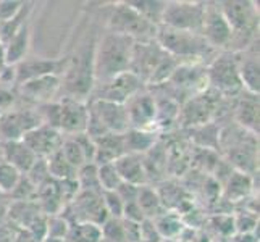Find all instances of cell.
Instances as JSON below:
<instances>
[{
	"label": "cell",
	"instance_id": "cell-34",
	"mask_svg": "<svg viewBox=\"0 0 260 242\" xmlns=\"http://www.w3.org/2000/svg\"><path fill=\"white\" fill-rule=\"evenodd\" d=\"M73 242H99L101 237V226L91 223H78L76 228L71 231Z\"/></svg>",
	"mask_w": 260,
	"mask_h": 242
},
{
	"label": "cell",
	"instance_id": "cell-23",
	"mask_svg": "<svg viewBox=\"0 0 260 242\" xmlns=\"http://www.w3.org/2000/svg\"><path fill=\"white\" fill-rule=\"evenodd\" d=\"M29 44H31V28H29V23L26 21L20 28V31L5 44L4 65L15 66L20 63V61H23L26 55H28Z\"/></svg>",
	"mask_w": 260,
	"mask_h": 242
},
{
	"label": "cell",
	"instance_id": "cell-13",
	"mask_svg": "<svg viewBox=\"0 0 260 242\" xmlns=\"http://www.w3.org/2000/svg\"><path fill=\"white\" fill-rule=\"evenodd\" d=\"M29 150L38 158H49L61 147L65 141V136L58 129L50 128L47 124L34 128L32 131L26 132L21 139Z\"/></svg>",
	"mask_w": 260,
	"mask_h": 242
},
{
	"label": "cell",
	"instance_id": "cell-26",
	"mask_svg": "<svg viewBox=\"0 0 260 242\" xmlns=\"http://www.w3.org/2000/svg\"><path fill=\"white\" fill-rule=\"evenodd\" d=\"M136 202H138V205L141 207L142 213H144V217L147 220H154V218L160 217V215L167 212L160 194L152 189V187H147V186L139 187Z\"/></svg>",
	"mask_w": 260,
	"mask_h": 242
},
{
	"label": "cell",
	"instance_id": "cell-39",
	"mask_svg": "<svg viewBox=\"0 0 260 242\" xmlns=\"http://www.w3.org/2000/svg\"><path fill=\"white\" fill-rule=\"evenodd\" d=\"M4 161V154H2V144H0V163Z\"/></svg>",
	"mask_w": 260,
	"mask_h": 242
},
{
	"label": "cell",
	"instance_id": "cell-40",
	"mask_svg": "<svg viewBox=\"0 0 260 242\" xmlns=\"http://www.w3.org/2000/svg\"><path fill=\"white\" fill-rule=\"evenodd\" d=\"M0 195H2V194H0Z\"/></svg>",
	"mask_w": 260,
	"mask_h": 242
},
{
	"label": "cell",
	"instance_id": "cell-2",
	"mask_svg": "<svg viewBox=\"0 0 260 242\" xmlns=\"http://www.w3.org/2000/svg\"><path fill=\"white\" fill-rule=\"evenodd\" d=\"M155 41L168 55L176 58L179 63H201L205 58L212 55L215 57V50L199 32L178 31L158 26Z\"/></svg>",
	"mask_w": 260,
	"mask_h": 242
},
{
	"label": "cell",
	"instance_id": "cell-3",
	"mask_svg": "<svg viewBox=\"0 0 260 242\" xmlns=\"http://www.w3.org/2000/svg\"><path fill=\"white\" fill-rule=\"evenodd\" d=\"M220 10L226 18L233 31L231 46L239 44V50H244L255 44L258 31V8L255 2H220ZM230 46V47H231Z\"/></svg>",
	"mask_w": 260,
	"mask_h": 242
},
{
	"label": "cell",
	"instance_id": "cell-6",
	"mask_svg": "<svg viewBox=\"0 0 260 242\" xmlns=\"http://www.w3.org/2000/svg\"><path fill=\"white\" fill-rule=\"evenodd\" d=\"M205 2H167L162 24L170 29L199 32L202 28Z\"/></svg>",
	"mask_w": 260,
	"mask_h": 242
},
{
	"label": "cell",
	"instance_id": "cell-30",
	"mask_svg": "<svg viewBox=\"0 0 260 242\" xmlns=\"http://www.w3.org/2000/svg\"><path fill=\"white\" fill-rule=\"evenodd\" d=\"M76 183L79 186V191L102 192L101 184H99V178H97V165L95 163H86L83 168H79L76 173Z\"/></svg>",
	"mask_w": 260,
	"mask_h": 242
},
{
	"label": "cell",
	"instance_id": "cell-32",
	"mask_svg": "<svg viewBox=\"0 0 260 242\" xmlns=\"http://www.w3.org/2000/svg\"><path fill=\"white\" fill-rule=\"evenodd\" d=\"M97 178L102 191H116L123 183L113 163L97 165Z\"/></svg>",
	"mask_w": 260,
	"mask_h": 242
},
{
	"label": "cell",
	"instance_id": "cell-12",
	"mask_svg": "<svg viewBox=\"0 0 260 242\" xmlns=\"http://www.w3.org/2000/svg\"><path fill=\"white\" fill-rule=\"evenodd\" d=\"M124 107H126L129 128L149 131L150 126H155V97L147 91H139L129 97L124 102Z\"/></svg>",
	"mask_w": 260,
	"mask_h": 242
},
{
	"label": "cell",
	"instance_id": "cell-27",
	"mask_svg": "<svg viewBox=\"0 0 260 242\" xmlns=\"http://www.w3.org/2000/svg\"><path fill=\"white\" fill-rule=\"evenodd\" d=\"M155 231L160 239H176L183 231V221L178 215L173 213H162L160 217L152 220Z\"/></svg>",
	"mask_w": 260,
	"mask_h": 242
},
{
	"label": "cell",
	"instance_id": "cell-37",
	"mask_svg": "<svg viewBox=\"0 0 260 242\" xmlns=\"http://www.w3.org/2000/svg\"><path fill=\"white\" fill-rule=\"evenodd\" d=\"M15 107V92L13 89L0 86V115L7 113Z\"/></svg>",
	"mask_w": 260,
	"mask_h": 242
},
{
	"label": "cell",
	"instance_id": "cell-36",
	"mask_svg": "<svg viewBox=\"0 0 260 242\" xmlns=\"http://www.w3.org/2000/svg\"><path fill=\"white\" fill-rule=\"evenodd\" d=\"M123 220L136 223V225H141V223L144 221V220H147V218L144 217V213H142V210L138 205V202H129V203H124Z\"/></svg>",
	"mask_w": 260,
	"mask_h": 242
},
{
	"label": "cell",
	"instance_id": "cell-8",
	"mask_svg": "<svg viewBox=\"0 0 260 242\" xmlns=\"http://www.w3.org/2000/svg\"><path fill=\"white\" fill-rule=\"evenodd\" d=\"M201 36L215 52L230 49L233 31L226 18L223 16L218 4H205Z\"/></svg>",
	"mask_w": 260,
	"mask_h": 242
},
{
	"label": "cell",
	"instance_id": "cell-17",
	"mask_svg": "<svg viewBox=\"0 0 260 242\" xmlns=\"http://www.w3.org/2000/svg\"><path fill=\"white\" fill-rule=\"evenodd\" d=\"M238 61V71L243 89L249 94L258 95L260 91V66H258V47L255 44L247 49L235 52Z\"/></svg>",
	"mask_w": 260,
	"mask_h": 242
},
{
	"label": "cell",
	"instance_id": "cell-5",
	"mask_svg": "<svg viewBox=\"0 0 260 242\" xmlns=\"http://www.w3.org/2000/svg\"><path fill=\"white\" fill-rule=\"evenodd\" d=\"M207 84L220 97H238L244 91L235 52H221L212 58L207 66Z\"/></svg>",
	"mask_w": 260,
	"mask_h": 242
},
{
	"label": "cell",
	"instance_id": "cell-24",
	"mask_svg": "<svg viewBox=\"0 0 260 242\" xmlns=\"http://www.w3.org/2000/svg\"><path fill=\"white\" fill-rule=\"evenodd\" d=\"M254 175H246V173H241V171H231L228 179H226L225 189H223L225 199L230 202L244 200L246 197L250 194V191L255 189L254 187Z\"/></svg>",
	"mask_w": 260,
	"mask_h": 242
},
{
	"label": "cell",
	"instance_id": "cell-29",
	"mask_svg": "<svg viewBox=\"0 0 260 242\" xmlns=\"http://www.w3.org/2000/svg\"><path fill=\"white\" fill-rule=\"evenodd\" d=\"M47 160V169H49V176L52 179H57V181H63V179H75L76 178V169L71 166L65 157L61 155L60 149L55 152L53 155H50Z\"/></svg>",
	"mask_w": 260,
	"mask_h": 242
},
{
	"label": "cell",
	"instance_id": "cell-11",
	"mask_svg": "<svg viewBox=\"0 0 260 242\" xmlns=\"http://www.w3.org/2000/svg\"><path fill=\"white\" fill-rule=\"evenodd\" d=\"M60 113H58V131L65 137L76 136V134L86 132L89 107L83 100L63 97L58 100Z\"/></svg>",
	"mask_w": 260,
	"mask_h": 242
},
{
	"label": "cell",
	"instance_id": "cell-9",
	"mask_svg": "<svg viewBox=\"0 0 260 242\" xmlns=\"http://www.w3.org/2000/svg\"><path fill=\"white\" fill-rule=\"evenodd\" d=\"M15 89L24 102L41 107L53 102V97L61 91V76L60 75L41 76L31 81H26V83L16 86Z\"/></svg>",
	"mask_w": 260,
	"mask_h": 242
},
{
	"label": "cell",
	"instance_id": "cell-7",
	"mask_svg": "<svg viewBox=\"0 0 260 242\" xmlns=\"http://www.w3.org/2000/svg\"><path fill=\"white\" fill-rule=\"evenodd\" d=\"M42 124L38 107H21V109L8 110L0 115V142L4 141H21L26 132L32 131Z\"/></svg>",
	"mask_w": 260,
	"mask_h": 242
},
{
	"label": "cell",
	"instance_id": "cell-10",
	"mask_svg": "<svg viewBox=\"0 0 260 242\" xmlns=\"http://www.w3.org/2000/svg\"><path fill=\"white\" fill-rule=\"evenodd\" d=\"M89 112L95 116L97 121L109 134H124L129 129V120L124 103L94 98L89 103Z\"/></svg>",
	"mask_w": 260,
	"mask_h": 242
},
{
	"label": "cell",
	"instance_id": "cell-25",
	"mask_svg": "<svg viewBox=\"0 0 260 242\" xmlns=\"http://www.w3.org/2000/svg\"><path fill=\"white\" fill-rule=\"evenodd\" d=\"M123 141H124V150H126V154H136V155L146 154L147 150L154 149L155 144V137L150 131L134 129V128H129L123 134Z\"/></svg>",
	"mask_w": 260,
	"mask_h": 242
},
{
	"label": "cell",
	"instance_id": "cell-33",
	"mask_svg": "<svg viewBox=\"0 0 260 242\" xmlns=\"http://www.w3.org/2000/svg\"><path fill=\"white\" fill-rule=\"evenodd\" d=\"M21 176L23 175L16 168L8 165L7 161H2L0 163V194L10 195L15 191L18 183H20Z\"/></svg>",
	"mask_w": 260,
	"mask_h": 242
},
{
	"label": "cell",
	"instance_id": "cell-1",
	"mask_svg": "<svg viewBox=\"0 0 260 242\" xmlns=\"http://www.w3.org/2000/svg\"><path fill=\"white\" fill-rule=\"evenodd\" d=\"M134 42L128 36L105 31L92 53L94 83L104 84L131 70Z\"/></svg>",
	"mask_w": 260,
	"mask_h": 242
},
{
	"label": "cell",
	"instance_id": "cell-15",
	"mask_svg": "<svg viewBox=\"0 0 260 242\" xmlns=\"http://www.w3.org/2000/svg\"><path fill=\"white\" fill-rule=\"evenodd\" d=\"M71 207L75 209L78 223H91L101 226L109 218L102 202V192H84L79 191L71 200Z\"/></svg>",
	"mask_w": 260,
	"mask_h": 242
},
{
	"label": "cell",
	"instance_id": "cell-14",
	"mask_svg": "<svg viewBox=\"0 0 260 242\" xmlns=\"http://www.w3.org/2000/svg\"><path fill=\"white\" fill-rule=\"evenodd\" d=\"M97 87L101 89V92L95 97L99 100L124 103L129 97L142 91V81L133 71H126V73L110 79L109 83L97 84Z\"/></svg>",
	"mask_w": 260,
	"mask_h": 242
},
{
	"label": "cell",
	"instance_id": "cell-22",
	"mask_svg": "<svg viewBox=\"0 0 260 242\" xmlns=\"http://www.w3.org/2000/svg\"><path fill=\"white\" fill-rule=\"evenodd\" d=\"M94 146H95V152H94L95 165L113 163L115 160H118L121 155L126 154L123 134H105L101 139L94 141Z\"/></svg>",
	"mask_w": 260,
	"mask_h": 242
},
{
	"label": "cell",
	"instance_id": "cell-20",
	"mask_svg": "<svg viewBox=\"0 0 260 242\" xmlns=\"http://www.w3.org/2000/svg\"><path fill=\"white\" fill-rule=\"evenodd\" d=\"M238 97L235 109L236 123L252 136H258V95L243 91Z\"/></svg>",
	"mask_w": 260,
	"mask_h": 242
},
{
	"label": "cell",
	"instance_id": "cell-31",
	"mask_svg": "<svg viewBox=\"0 0 260 242\" xmlns=\"http://www.w3.org/2000/svg\"><path fill=\"white\" fill-rule=\"evenodd\" d=\"M101 237L105 242H126L123 218H107L101 225Z\"/></svg>",
	"mask_w": 260,
	"mask_h": 242
},
{
	"label": "cell",
	"instance_id": "cell-35",
	"mask_svg": "<svg viewBox=\"0 0 260 242\" xmlns=\"http://www.w3.org/2000/svg\"><path fill=\"white\" fill-rule=\"evenodd\" d=\"M102 202L109 218H123L124 202L115 191H102Z\"/></svg>",
	"mask_w": 260,
	"mask_h": 242
},
{
	"label": "cell",
	"instance_id": "cell-16",
	"mask_svg": "<svg viewBox=\"0 0 260 242\" xmlns=\"http://www.w3.org/2000/svg\"><path fill=\"white\" fill-rule=\"evenodd\" d=\"M67 66V60H53V58H28L15 65L16 86H20L26 81H31L47 75H63Z\"/></svg>",
	"mask_w": 260,
	"mask_h": 242
},
{
	"label": "cell",
	"instance_id": "cell-4",
	"mask_svg": "<svg viewBox=\"0 0 260 242\" xmlns=\"http://www.w3.org/2000/svg\"><path fill=\"white\" fill-rule=\"evenodd\" d=\"M158 26L142 18L126 4H115L107 18V31L128 36L134 42H150L157 38Z\"/></svg>",
	"mask_w": 260,
	"mask_h": 242
},
{
	"label": "cell",
	"instance_id": "cell-21",
	"mask_svg": "<svg viewBox=\"0 0 260 242\" xmlns=\"http://www.w3.org/2000/svg\"><path fill=\"white\" fill-rule=\"evenodd\" d=\"M0 144H2L4 161L16 168L21 175L28 173L34 161L38 160V157L32 154L23 141H4Z\"/></svg>",
	"mask_w": 260,
	"mask_h": 242
},
{
	"label": "cell",
	"instance_id": "cell-18",
	"mask_svg": "<svg viewBox=\"0 0 260 242\" xmlns=\"http://www.w3.org/2000/svg\"><path fill=\"white\" fill-rule=\"evenodd\" d=\"M215 112V103L212 98L202 91L197 95H191L183 105V109H179V118L187 126H202L207 124L212 120V115Z\"/></svg>",
	"mask_w": 260,
	"mask_h": 242
},
{
	"label": "cell",
	"instance_id": "cell-28",
	"mask_svg": "<svg viewBox=\"0 0 260 242\" xmlns=\"http://www.w3.org/2000/svg\"><path fill=\"white\" fill-rule=\"evenodd\" d=\"M126 4L152 24H155V26L162 24L167 2H158V0H138V2H126Z\"/></svg>",
	"mask_w": 260,
	"mask_h": 242
},
{
	"label": "cell",
	"instance_id": "cell-38",
	"mask_svg": "<svg viewBox=\"0 0 260 242\" xmlns=\"http://www.w3.org/2000/svg\"><path fill=\"white\" fill-rule=\"evenodd\" d=\"M7 213H8V209L5 207V205H2V202H0V226H2V221H4Z\"/></svg>",
	"mask_w": 260,
	"mask_h": 242
},
{
	"label": "cell",
	"instance_id": "cell-19",
	"mask_svg": "<svg viewBox=\"0 0 260 242\" xmlns=\"http://www.w3.org/2000/svg\"><path fill=\"white\" fill-rule=\"evenodd\" d=\"M116 171L120 175L123 183H128L133 186H146L147 183V168L142 161L141 155L136 154H124L118 160L113 161Z\"/></svg>",
	"mask_w": 260,
	"mask_h": 242
}]
</instances>
